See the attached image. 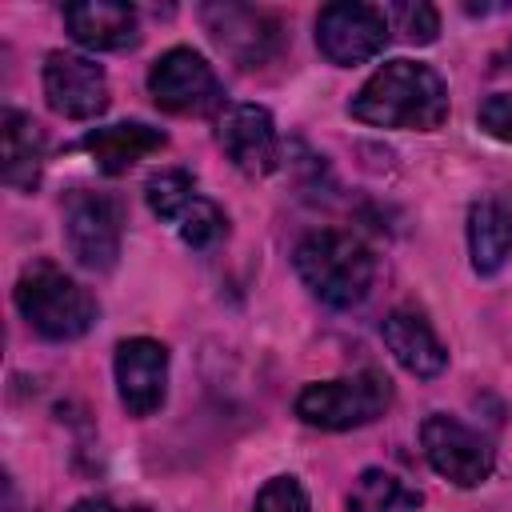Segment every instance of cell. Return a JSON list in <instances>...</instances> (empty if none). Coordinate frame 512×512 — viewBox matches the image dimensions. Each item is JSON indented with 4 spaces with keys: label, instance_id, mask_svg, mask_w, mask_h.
<instances>
[{
    "label": "cell",
    "instance_id": "24",
    "mask_svg": "<svg viewBox=\"0 0 512 512\" xmlns=\"http://www.w3.org/2000/svg\"><path fill=\"white\" fill-rule=\"evenodd\" d=\"M68 512H116L108 500H100V496H88V500H76Z\"/></svg>",
    "mask_w": 512,
    "mask_h": 512
},
{
    "label": "cell",
    "instance_id": "8",
    "mask_svg": "<svg viewBox=\"0 0 512 512\" xmlns=\"http://www.w3.org/2000/svg\"><path fill=\"white\" fill-rule=\"evenodd\" d=\"M148 92L156 108L176 116H200L224 100L212 64L192 48H168L164 56H156L148 68Z\"/></svg>",
    "mask_w": 512,
    "mask_h": 512
},
{
    "label": "cell",
    "instance_id": "12",
    "mask_svg": "<svg viewBox=\"0 0 512 512\" xmlns=\"http://www.w3.org/2000/svg\"><path fill=\"white\" fill-rule=\"evenodd\" d=\"M220 148L244 176H268L280 164V136L272 112L260 104H232L220 116Z\"/></svg>",
    "mask_w": 512,
    "mask_h": 512
},
{
    "label": "cell",
    "instance_id": "13",
    "mask_svg": "<svg viewBox=\"0 0 512 512\" xmlns=\"http://www.w3.org/2000/svg\"><path fill=\"white\" fill-rule=\"evenodd\" d=\"M64 28L76 44L92 52H124L140 40V20L132 4H112V0H84L64 8Z\"/></svg>",
    "mask_w": 512,
    "mask_h": 512
},
{
    "label": "cell",
    "instance_id": "5",
    "mask_svg": "<svg viewBox=\"0 0 512 512\" xmlns=\"http://www.w3.org/2000/svg\"><path fill=\"white\" fill-rule=\"evenodd\" d=\"M124 240V204L112 192L76 188L64 200V244L88 272L116 268Z\"/></svg>",
    "mask_w": 512,
    "mask_h": 512
},
{
    "label": "cell",
    "instance_id": "23",
    "mask_svg": "<svg viewBox=\"0 0 512 512\" xmlns=\"http://www.w3.org/2000/svg\"><path fill=\"white\" fill-rule=\"evenodd\" d=\"M476 120H480V128H484L492 140L512 144V92H496V96H488V100L480 104Z\"/></svg>",
    "mask_w": 512,
    "mask_h": 512
},
{
    "label": "cell",
    "instance_id": "22",
    "mask_svg": "<svg viewBox=\"0 0 512 512\" xmlns=\"http://www.w3.org/2000/svg\"><path fill=\"white\" fill-rule=\"evenodd\" d=\"M252 512H312V504H308V492L296 476H272L256 492Z\"/></svg>",
    "mask_w": 512,
    "mask_h": 512
},
{
    "label": "cell",
    "instance_id": "18",
    "mask_svg": "<svg viewBox=\"0 0 512 512\" xmlns=\"http://www.w3.org/2000/svg\"><path fill=\"white\" fill-rule=\"evenodd\" d=\"M420 492L384 468H364L348 492V512H416Z\"/></svg>",
    "mask_w": 512,
    "mask_h": 512
},
{
    "label": "cell",
    "instance_id": "9",
    "mask_svg": "<svg viewBox=\"0 0 512 512\" xmlns=\"http://www.w3.org/2000/svg\"><path fill=\"white\" fill-rule=\"evenodd\" d=\"M200 20L212 36V44L232 56L240 68H260L280 52V20L264 8H248V4H204Z\"/></svg>",
    "mask_w": 512,
    "mask_h": 512
},
{
    "label": "cell",
    "instance_id": "20",
    "mask_svg": "<svg viewBox=\"0 0 512 512\" xmlns=\"http://www.w3.org/2000/svg\"><path fill=\"white\" fill-rule=\"evenodd\" d=\"M176 228H180V240H184L188 248H212V244L228 232V220H224V212H220L212 200L196 196V200L180 212Z\"/></svg>",
    "mask_w": 512,
    "mask_h": 512
},
{
    "label": "cell",
    "instance_id": "15",
    "mask_svg": "<svg viewBox=\"0 0 512 512\" xmlns=\"http://www.w3.org/2000/svg\"><path fill=\"white\" fill-rule=\"evenodd\" d=\"M512 252V196L488 192L468 208V256L480 276L504 268Z\"/></svg>",
    "mask_w": 512,
    "mask_h": 512
},
{
    "label": "cell",
    "instance_id": "16",
    "mask_svg": "<svg viewBox=\"0 0 512 512\" xmlns=\"http://www.w3.org/2000/svg\"><path fill=\"white\" fill-rule=\"evenodd\" d=\"M168 144V136L152 124H140V120H124V124H104V128H88L80 148L96 160V168L104 176H120L128 172L136 160L160 152Z\"/></svg>",
    "mask_w": 512,
    "mask_h": 512
},
{
    "label": "cell",
    "instance_id": "10",
    "mask_svg": "<svg viewBox=\"0 0 512 512\" xmlns=\"http://www.w3.org/2000/svg\"><path fill=\"white\" fill-rule=\"evenodd\" d=\"M44 100L64 120H96L108 108V76L96 60L56 48L44 56Z\"/></svg>",
    "mask_w": 512,
    "mask_h": 512
},
{
    "label": "cell",
    "instance_id": "19",
    "mask_svg": "<svg viewBox=\"0 0 512 512\" xmlns=\"http://www.w3.org/2000/svg\"><path fill=\"white\" fill-rule=\"evenodd\" d=\"M144 200L160 220H180V212L196 200V184H192V176L184 168H164V172L148 176Z\"/></svg>",
    "mask_w": 512,
    "mask_h": 512
},
{
    "label": "cell",
    "instance_id": "11",
    "mask_svg": "<svg viewBox=\"0 0 512 512\" xmlns=\"http://www.w3.org/2000/svg\"><path fill=\"white\" fill-rule=\"evenodd\" d=\"M116 392L128 416H152L168 396V348L152 336L116 344Z\"/></svg>",
    "mask_w": 512,
    "mask_h": 512
},
{
    "label": "cell",
    "instance_id": "1",
    "mask_svg": "<svg viewBox=\"0 0 512 512\" xmlns=\"http://www.w3.org/2000/svg\"><path fill=\"white\" fill-rule=\"evenodd\" d=\"M348 116L368 128L436 132L448 120V84L432 64L388 60L348 100Z\"/></svg>",
    "mask_w": 512,
    "mask_h": 512
},
{
    "label": "cell",
    "instance_id": "21",
    "mask_svg": "<svg viewBox=\"0 0 512 512\" xmlns=\"http://www.w3.org/2000/svg\"><path fill=\"white\" fill-rule=\"evenodd\" d=\"M388 24L408 40V44H432L440 32V16L432 4L424 0H404V4H388Z\"/></svg>",
    "mask_w": 512,
    "mask_h": 512
},
{
    "label": "cell",
    "instance_id": "6",
    "mask_svg": "<svg viewBox=\"0 0 512 512\" xmlns=\"http://www.w3.org/2000/svg\"><path fill=\"white\" fill-rule=\"evenodd\" d=\"M392 36L388 12L360 0H336L316 12V48L336 68H356L384 52Z\"/></svg>",
    "mask_w": 512,
    "mask_h": 512
},
{
    "label": "cell",
    "instance_id": "4",
    "mask_svg": "<svg viewBox=\"0 0 512 512\" xmlns=\"http://www.w3.org/2000/svg\"><path fill=\"white\" fill-rule=\"evenodd\" d=\"M392 404V380L376 368L340 380H316L296 396V416L324 432H348L380 420Z\"/></svg>",
    "mask_w": 512,
    "mask_h": 512
},
{
    "label": "cell",
    "instance_id": "7",
    "mask_svg": "<svg viewBox=\"0 0 512 512\" xmlns=\"http://www.w3.org/2000/svg\"><path fill=\"white\" fill-rule=\"evenodd\" d=\"M420 444H424V456L436 468V476H444L456 488H476L496 468L492 444L476 428H468L464 420H456L448 412H432L420 424Z\"/></svg>",
    "mask_w": 512,
    "mask_h": 512
},
{
    "label": "cell",
    "instance_id": "2",
    "mask_svg": "<svg viewBox=\"0 0 512 512\" xmlns=\"http://www.w3.org/2000/svg\"><path fill=\"white\" fill-rule=\"evenodd\" d=\"M292 264H296V276L304 280V288L328 308L360 304L376 276V260H372L368 244L356 240L352 232H336V228L308 232L296 244Z\"/></svg>",
    "mask_w": 512,
    "mask_h": 512
},
{
    "label": "cell",
    "instance_id": "14",
    "mask_svg": "<svg viewBox=\"0 0 512 512\" xmlns=\"http://www.w3.org/2000/svg\"><path fill=\"white\" fill-rule=\"evenodd\" d=\"M380 336H384L388 352L396 356V364H400L404 372L420 376V380L440 376L444 364H448V348L440 344V336L432 332V324H428L420 312H412V308L388 312L384 324H380Z\"/></svg>",
    "mask_w": 512,
    "mask_h": 512
},
{
    "label": "cell",
    "instance_id": "3",
    "mask_svg": "<svg viewBox=\"0 0 512 512\" xmlns=\"http://www.w3.org/2000/svg\"><path fill=\"white\" fill-rule=\"evenodd\" d=\"M16 308L44 340H80L96 316V296L56 264H28L16 280Z\"/></svg>",
    "mask_w": 512,
    "mask_h": 512
},
{
    "label": "cell",
    "instance_id": "17",
    "mask_svg": "<svg viewBox=\"0 0 512 512\" xmlns=\"http://www.w3.org/2000/svg\"><path fill=\"white\" fill-rule=\"evenodd\" d=\"M0 140H4V184L16 192H36L40 172H44V128L20 112V108H4L0 120Z\"/></svg>",
    "mask_w": 512,
    "mask_h": 512
}]
</instances>
